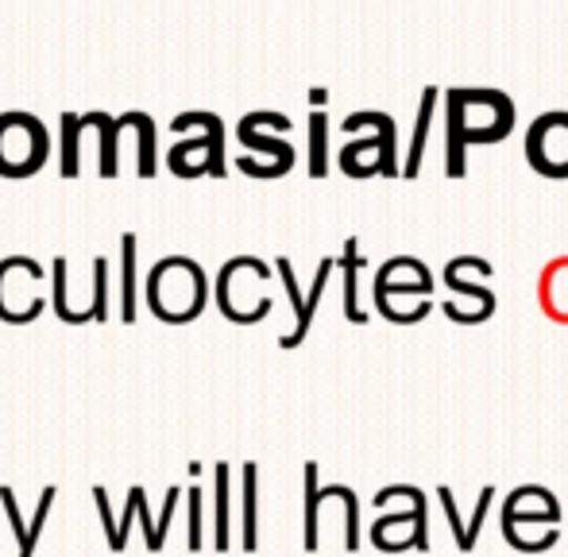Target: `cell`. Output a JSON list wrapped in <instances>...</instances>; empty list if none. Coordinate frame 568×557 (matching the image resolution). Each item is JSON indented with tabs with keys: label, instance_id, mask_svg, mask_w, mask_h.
<instances>
[{
	"label": "cell",
	"instance_id": "6da1fadb",
	"mask_svg": "<svg viewBox=\"0 0 568 557\" xmlns=\"http://www.w3.org/2000/svg\"><path fill=\"white\" fill-rule=\"evenodd\" d=\"M518 109L507 90H445V171L449 179H464L468 148L499 143L515 132Z\"/></svg>",
	"mask_w": 568,
	"mask_h": 557
},
{
	"label": "cell",
	"instance_id": "7a4b0ae2",
	"mask_svg": "<svg viewBox=\"0 0 568 557\" xmlns=\"http://www.w3.org/2000/svg\"><path fill=\"white\" fill-rule=\"evenodd\" d=\"M341 129L348 132V136L372 132V136L352 140L341 148V171L344 174H352V179H372V174L395 179V174H403V166H398V124L390 113H379V109H359V113L344 117Z\"/></svg>",
	"mask_w": 568,
	"mask_h": 557
},
{
	"label": "cell",
	"instance_id": "3957f363",
	"mask_svg": "<svg viewBox=\"0 0 568 557\" xmlns=\"http://www.w3.org/2000/svg\"><path fill=\"white\" fill-rule=\"evenodd\" d=\"M210 298V278L186 256H166L148 275L151 314L163 322H194Z\"/></svg>",
	"mask_w": 568,
	"mask_h": 557
},
{
	"label": "cell",
	"instance_id": "277c9868",
	"mask_svg": "<svg viewBox=\"0 0 568 557\" xmlns=\"http://www.w3.org/2000/svg\"><path fill=\"white\" fill-rule=\"evenodd\" d=\"M171 129L190 132V129H202L197 140H179L171 151V171L182 174V179H197V166L202 174L210 171L213 179L225 174V121L217 113H205V109H190V113H179L171 121Z\"/></svg>",
	"mask_w": 568,
	"mask_h": 557
},
{
	"label": "cell",
	"instance_id": "5b68a950",
	"mask_svg": "<svg viewBox=\"0 0 568 557\" xmlns=\"http://www.w3.org/2000/svg\"><path fill=\"white\" fill-rule=\"evenodd\" d=\"M51 155V136L36 113H0V174L28 179Z\"/></svg>",
	"mask_w": 568,
	"mask_h": 557
},
{
	"label": "cell",
	"instance_id": "8992f818",
	"mask_svg": "<svg viewBox=\"0 0 568 557\" xmlns=\"http://www.w3.org/2000/svg\"><path fill=\"white\" fill-rule=\"evenodd\" d=\"M283 132H291V117L271 113V109H255V113L240 117V124H236V140L244 143L247 151L267 155L263 179H278V174L291 171L294 159H298V151L291 148V140H283Z\"/></svg>",
	"mask_w": 568,
	"mask_h": 557
},
{
	"label": "cell",
	"instance_id": "52a82bcc",
	"mask_svg": "<svg viewBox=\"0 0 568 557\" xmlns=\"http://www.w3.org/2000/svg\"><path fill=\"white\" fill-rule=\"evenodd\" d=\"M526 163L546 179H568V109H549L526 129Z\"/></svg>",
	"mask_w": 568,
	"mask_h": 557
},
{
	"label": "cell",
	"instance_id": "ba28073f",
	"mask_svg": "<svg viewBox=\"0 0 568 557\" xmlns=\"http://www.w3.org/2000/svg\"><path fill=\"white\" fill-rule=\"evenodd\" d=\"M275 272H278V278H283L286 294H291V302H294V317H298L294 333H286L278 345H283V348H298L302 341H306V333H310V322H314V310H317V302H322V294H325V283H329V275L337 272V260H322V264H317V275H314V286H310V294L298 291V278H294V267H291V260H286V256L275 260Z\"/></svg>",
	"mask_w": 568,
	"mask_h": 557
},
{
	"label": "cell",
	"instance_id": "9c48e42d",
	"mask_svg": "<svg viewBox=\"0 0 568 557\" xmlns=\"http://www.w3.org/2000/svg\"><path fill=\"white\" fill-rule=\"evenodd\" d=\"M372 291H375V310L395 298V294H422V298H429L434 294V275H429V267L422 260L395 256L375 272Z\"/></svg>",
	"mask_w": 568,
	"mask_h": 557
},
{
	"label": "cell",
	"instance_id": "30bf717a",
	"mask_svg": "<svg viewBox=\"0 0 568 557\" xmlns=\"http://www.w3.org/2000/svg\"><path fill=\"white\" fill-rule=\"evenodd\" d=\"M437 109H442V90L437 85H426L418 101V121H414V136H410V151H406V163H403V179H418L422 174V159H426V143L429 132L437 124Z\"/></svg>",
	"mask_w": 568,
	"mask_h": 557
},
{
	"label": "cell",
	"instance_id": "8fae6325",
	"mask_svg": "<svg viewBox=\"0 0 568 557\" xmlns=\"http://www.w3.org/2000/svg\"><path fill=\"white\" fill-rule=\"evenodd\" d=\"M445 286H449L453 294H460V298H468V306L453 317V322H460V325L487 322V317L495 314V306H499L491 286H487V283H468V278H460L456 267H445Z\"/></svg>",
	"mask_w": 568,
	"mask_h": 557
},
{
	"label": "cell",
	"instance_id": "7c38bea8",
	"mask_svg": "<svg viewBox=\"0 0 568 557\" xmlns=\"http://www.w3.org/2000/svg\"><path fill=\"white\" fill-rule=\"evenodd\" d=\"M85 132H98L101 136V174L105 179H116L120 171V132H124V124H120V117H109V113H85L82 117Z\"/></svg>",
	"mask_w": 568,
	"mask_h": 557
},
{
	"label": "cell",
	"instance_id": "4fadbf2b",
	"mask_svg": "<svg viewBox=\"0 0 568 557\" xmlns=\"http://www.w3.org/2000/svg\"><path fill=\"white\" fill-rule=\"evenodd\" d=\"M341 272H344V317L356 325L367 322V314L359 310V294H356V272H359V244L356 236L344 241V256H341Z\"/></svg>",
	"mask_w": 568,
	"mask_h": 557
},
{
	"label": "cell",
	"instance_id": "5bb4252c",
	"mask_svg": "<svg viewBox=\"0 0 568 557\" xmlns=\"http://www.w3.org/2000/svg\"><path fill=\"white\" fill-rule=\"evenodd\" d=\"M310 174L314 179L329 174V117L322 109L310 113Z\"/></svg>",
	"mask_w": 568,
	"mask_h": 557
},
{
	"label": "cell",
	"instance_id": "9a60e30c",
	"mask_svg": "<svg viewBox=\"0 0 568 557\" xmlns=\"http://www.w3.org/2000/svg\"><path fill=\"white\" fill-rule=\"evenodd\" d=\"M82 132H85L82 117L62 113L59 140H62V174H67V179H74V174H78V148H82Z\"/></svg>",
	"mask_w": 568,
	"mask_h": 557
},
{
	"label": "cell",
	"instance_id": "2e32d148",
	"mask_svg": "<svg viewBox=\"0 0 568 557\" xmlns=\"http://www.w3.org/2000/svg\"><path fill=\"white\" fill-rule=\"evenodd\" d=\"M128 124L140 136V179H151L155 174V121L148 113H124Z\"/></svg>",
	"mask_w": 568,
	"mask_h": 557
},
{
	"label": "cell",
	"instance_id": "e0dca14e",
	"mask_svg": "<svg viewBox=\"0 0 568 557\" xmlns=\"http://www.w3.org/2000/svg\"><path fill=\"white\" fill-rule=\"evenodd\" d=\"M120 260H124V278H120V317L132 322L135 317V236L132 233H124V252H120Z\"/></svg>",
	"mask_w": 568,
	"mask_h": 557
},
{
	"label": "cell",
	"instance_id": "ac0fdd59",
	"mask_svg": "<svg viewBox=\"0 0 568 557\" xmlns=\"http://www.w3.org/2000/svg\"><path fill=\"white\" fill-rule=\"evenodd\" d=\"M4 496V504H8V512H12V519H16V530H20V557H31V546H36V538H39V527L47 523V512H51V504H54V488H47L43 492V504H39V512H36V527L31 530H23L20 527V515H16V499H12V492H0Z\"/></svg>",
	"mask_w": 568,
	"mask_h": 557
},
{
	"label": "cell",
	"instance_id": "d6986e66",
	"mask_svg": "<svg viewBox=\"0 0 568 557\" xmlns=\"http://www.w3.org/2000/svg\"><path fill=\"white\" fill-rule=\"evenodd\" d=\"M317 504H322L317 465H306V550H317Z\"/></svg>",
	"mask_w": 568,
	"mask_h": 557
},
{
	"label": "cell",
	"instance_id": "ffe728a7",
	"mask_svg": "<svg viewBox=\"0 0 568 557\" xmlns=\"http://www.w3.org/2000/svg\"><path fill=\"white\" fill-rule=\"evenodd\" d=\"M244 550H255V468H244Z\"/></svg>",
	"mask_w": 568,
	"mask_h": 557
},
{
	"label": "cell",
	"instance_id": "44dd1931",
	"mask_svg": "<svg viewBox=\"0 0 568 557\" xmlns=\"http://www.w3.org/2000/svg\"><path fill=\"white\" fill-rule=\"evenodd\" d=\"M217 484H221V504H217V523H221V527H217V550H225V546H229V527H225V507H229V499H225V488H229V473H225V468H217Z\"/></svg>",
	"mask_w": 568,
	"mask_h": 557
},
{
	"label": "cell",
	"instance_id": "7402d4cb",
	"mask_svg": "<svg viewBox=\"0 0 568 557\" xmlns=\"http://www.w3.org/2000/svg\"><path fill=\"white\" fill-rule=\"evenodd\" d=\"M325 101H329V93H325V90H310V105H314V109H322Z\"/></svg>",
	"mask_w": 568,
	"mask_h": 557
}]
</instances>
